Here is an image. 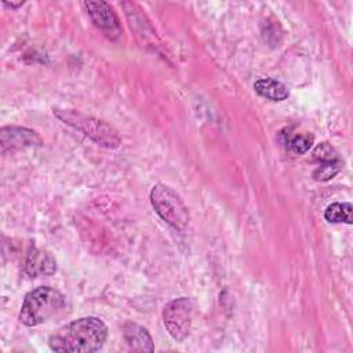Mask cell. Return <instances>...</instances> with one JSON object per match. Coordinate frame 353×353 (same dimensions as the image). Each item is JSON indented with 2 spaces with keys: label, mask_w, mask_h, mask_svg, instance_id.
<instances>
[{
  "label": "cell",
  "mask_w": 353,
  "mask_h": 353,
  "mask_svg": "<svg viewBox=\"0 0 353 353\" xmlns=\"http://www.w3.org/2000/svg\"><path fill=\"white\" fill-rule=\"evenodd\" d=\"M313 159L317 164H342V160L335 148L328 142H321L313 149Z\"/></svg>",
  "instance_id": "7c38bea8"
},
{
  "label": "cell",
  "mask_w": 353,
  "mask_h": 353,
  "mask_svg": "<svg viewBox=\"0 0 353 353\" xmlns=\"http://www.w3.org/2000/svg\"><path fill=\"white\" fill-rule=\"evenodd\" d=\"M1 152L15 150L29 146H40L41 138L33 130L25 127H3L0 130Z\"/></svg>",
  "instance_id": "52a82bcc"
},
{
  "label": "cell",
  "mask_w": 353,
  "mask_h": 353,
  "mask_svg": "<svg viewBox=\"0 0 353 353\" xmlns=\"http://www.w3.org/2000/svg\"><path fill=\"white\" fill-rule=\"evenodd\" d=\"M194 301L188 296H181L170 301L163 309V323L168 334L178 342L183 341L192 327Z\"/></svg>",
  "instance_id": "5b68a950"
},
{
  "label": "cell",
  "mask_w": 353,
  "mask_h": 353,
  "mask_svg": "<svg viewBox=\"0 0 353 353\" xmlns=\"http://www.w3.org/2000/svg\"><path fill=\"white\" fill-rule=\"evenodd\" d=\"M254 90L261 97H263L266 99H270V101H274V102L284 101L290 95L288 88L281 81L270 79V77L258 79L254 83Z\"/></svg>",
  "instance_id": "30bf717a"
},
{
  "label": "cell",
  "mask_w": 353,
  "mask_h": 353,
  "mask_svg": "<svg viewBox=\"0 0 353 353\" xmlns=\"http://www.w3.org/2000/svg\"><path fill=\"white\" fill-rule=\"evenodd\" d=\"M84 7L92 23L109 39L114 40L121 34L119 18L106 1H84Z\"/></svg>",
  "instance_id": "8992f818"
},
{
  "label": "cell",
  "mask_w": 353,
  "mask_h": 353,
  "mask_svg": "<svg viewBox=\"0 0 353 353\" xmlns=\"http://www.w3.org/2000/svg\"><path fill=\"white\" fill-rule=\"evenodd\" d=\"M150 203L159 216L178 230H185L190 215L181 196L168 185L157 183L150 190Z\"/></svg>",
  "instance_id": "277c9868"
},
{
  "label": "cell",
  "mask_w": 353,
  "mask_h": 353,
  "mask_svg": "<svg viewBox=\"0 0 353 353\" xmlns=\"http://www.w3.org/2000/svg\"><path fill=\"white\" fill-rule=\"evenodd\" d=\"M352 204L347 201L343 203H332L324 211V218L331 223H347L350 225L352 218Z\"/></svg>",
  "instance_id": "8fae6325"
},
{
  "label": "cell",
  "mask_w": 353,
  "mask_h": 353,
  "mask_svg": "<svg viewBox=\"0 0 353 353\" xmlns=\"http://www.w3.org/2000/svg\"><path fill=\"white\" fill-rule=\"evenodd\" d=\"M313 145V135L310 134H295L287 141L288 150L294 154L306 153Z\"/></svg>",
  "instance_id": "4fadbf2b"
},
{
  "label": "cell",
  "mask_w": 353,
  "mask_h": 353,
  "mask_svg": "<svg viewBox=\"0 0 353 353\" xmlns=\"http://www.w3.org/2000/svg\"><path fill=\"white\" fill-rule=\"evenodd\" d=\"M123 336L131 350L152 352L154 349L152 336L148 330L137 323L127 321L123 325Z\"/></svg>",
  "instance_id": "9c48e42d"
},
{
  "label": "cell",
  "mask_w": 353,
  "mask_h": 353,
  "mask_svg": "<svg viewBox=\"0 0 353 353\" xmlns=\"http://www.w3.org/2000/svg\"><path fill=\"white\" fill-rule=\"evenodd\" d=\"M23 269L25 273L30 277L51 276L57 270V261L50 252L44 250L30 248L26 254Z\"/></svg>",
  "instance_id": "ba28073f"
},
{
  "label": "cell",
  "mask_w": 353,
  "mask_h": 353,
  "mask_svg": "<svg viewBox=\"0 0 353 353\" xmlns=\"http://www.w3.org/2000/svg\"><path fill=\"white\" fill-rule=\"evenodd\" d=\"M54 114L65 124L70 125L72 128L80 131L95 143L108 148L116 149L121 143V138L119 131L106 123L105 120L97 119L94 116L73 110V109H54Z\"/></svg>",
  "instance_id": "3957f363"
},
{
  "label": "cell",
  "mask_w": 353,
  "mask_h": 353,
  "mask_svg": "<svg viewBox=\"0 0 353 353\" xmlns=\"http://www.w3.org/2000/svg\"><path fill=\"white\" fill-rule=\"evenodd\" d=\"M108 327L98 317H81L58 328L48 338L51 350L68 353H90L102 349Z\"/></svg>",
  "instance_id": "6da1fadb"
},
{
  "label": "cell",
  "mask_w": 353,
  "mask_h": 353,
  "mask_svg": "<svg viewBox=\"0 0 353 353\" xmlns=\"http://www.w3.org/2000/svg\"><path fill=\"white\" fill-rule=\"evenodd\" d=\"M65 306V296L58 290L41 285L25 295L19 310V321L28 327H36L47 323L62 312Z\"/></svg>",
  "instance_id": "7a4b0ae2"
},
{
  "label": "cell",
  "mask_w": 353,
  "mask_h": 353,
  "mask_svg": "<svg viewBox=\"0 0 353 353\" xmlns=\"http://www.w3.org/2000/svg\"><path fill=\"white\" fill-rule=\"evenodd\" d=\"M342 168V164H320L313 171V178L316 181H330L332 179Z\"/></svg>",
  "instance_id": "5bb4252c"
}]
</instances>
